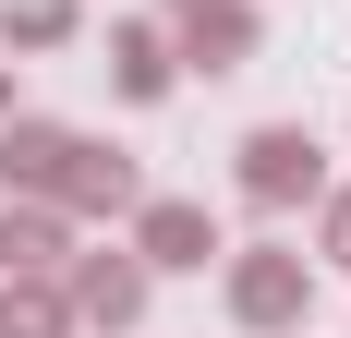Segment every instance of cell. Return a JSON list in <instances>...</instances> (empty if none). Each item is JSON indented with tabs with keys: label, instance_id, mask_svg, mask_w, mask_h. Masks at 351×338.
I'll return each mask as SVG.
<instances>
[{
	"label": "cell",
	"instance_id": "6da1fadb",
	"mask_svg": "<svg viewBox=\"0 0 351 338\" xmlns=\"http://www.w3.org/2000/svg\"><path fill=\"white\" fill-rule=\"evenodd\" d=\"M218 302L243 338H303L315 314V254L303 242H243V254H218Z\"/></svg>",
	"mask_w": 351,
	"mask_h": 338
},
{
	"label": "cell",
	"instance_id": "7a4b0ae2",
	"mask_svg": "<svg viewBox=\"0 0 351 338\" xmlns=\"http://www.w3.org/2000/svg\"><path fill=\"white\" fill-rule=\"evenodd\" d=\"M230 194L254 205V218H291V205L327 194V145L303 133V121H254L243 145H230Z\"/></svg>",
	"mask_w": 351,
	"mask_h": 338
},
{
	"label": "cell",
	"instance_id": "3957f363",
	"mask_svg": "<svg viewBox=\"0 0 351 338\" xmlns=\"http://www.w3.org/2000/svg\"><path fill=\"white\" fill-rule=\"evenodd\" d=\"M145 290H158V278L134 266V242H109V254H61V302H73L85 338H134V326H145Z\"/></svg>",
	"mask_w": 351,
	"mask_h": 338
},
{
	"label": "cell",
	"instance_id": "277c9868",
	"mask_svg": "<svg viewBox=\"0 0 351 338\" xmlns=\"http://www.w3.org/2000/svg\"><path fill=\"white\" fill-rule=\"evenodd\" d=\"M121 242H134L145 278H206L218 254H230V242H218V218H206L194 194H145L134 218H121Z\"/></svg>",
	"mask_w": 351,
	"mask_h": 338
},
{
	"label": "cell",
	"instance_id": "5b68a950",
	"mask_svg": "<svg viewBox=\"0 0 351 338\" xmlns=\"http://www.w3.org/2000/svg\"><path fill=\"white\" fill-rule=\"evenodd\" d=\"M49 205H61L73 230H85V218H134V205H145V169L121 157V145H85V133H73V157H61V194H49Z\"/></svg>",
	"mask_w": 351,
	"mask_h": 338
},
{
	"label": "cell",
	"instance_id": "8992f818",
	"mask_svg": "<svg viewBox=\"0 0 351 338\" xmlns=\"http://www.w3.org/2000/svg\"><path fill=\"white\" fill-rule=\"evenodd\" d=\"M170 61L182 73H243L254 61V0H194V12H170Z\"/></svg>",
	"mask_w": 351,
	"mask_h": 338
},
{
	"label": "cell",
	"instance_id": "52a82bcc",
	"mask_svg": "<svg viewBox=\"0 0 351 338\" xmlns=\"http://www.w3.org/2000/svg\"><path fill=\"white\" fill-rule=\"evenodd\" d=\"M170 85H182V61H170V25L121 12V25H109V97H121V109H158Z\"/></svg>",
	"mask_w": 351,
	"mask_h": 338
},
{
	"label": "cell",
	"instance_id": "ba28073f",
	"mask_svg": "<svg viewBox=\"0 0 351 338\" xmlns=\"http://www.w3.org/2000/svg\"><path fill=\"white\" fill-rule=\"evenodd\" d=\"M73 254V218L49 194H0V278H49Z\"/></svg>",
	"mask_w": 351,
	"mask_h": 338
},
{
	"label": "cell",
	"instance_id": "9c48e42d",
	"mask_svg": "<svg viewBox=\"0 0 351 338\" xmlns=\"http://www.w3.org/2000/svg\"><path fill=\"white\" fill-rule=\"evenodd\" d=\"M61 157H73V133H61V121L0 109V194H61Z\"/></svg>",
	"mask_w": 351,
	"mask_h": 338
},
{
	"label": "cell",
	"instance_id": "30bf717a",
	"mask_svg": "<svg viewBox=\"0 0 351 338\" xmlns=\"http://www.w3.org/2000/svg\"><path fill=\"white\" fill-rule=\"evenodd\" d=\"M0 338H85L73 302H61V266L49 278H0Z\"/></svg>",
	"mask_w": 351,
	"mask_h": 338
},
{
	"label": "cell",
	"instance_id": "8fae6325",
	"mask_svg": "<svg viewBox=\"0 0 351 338\" xmlns=\"http://www.w3.org/2000/svg\"><path fill=\"white\" fill-rule=\"evenodd\" d=\"M73 0H0V49H73Z\"/></svg>",
	"mask_w": 351,
	"mask_h": 338
},
{
	"label": "cell",
	"instance_id": "7c38bea8",
	"mask_svg": "<svg viewBox=\"0 0 351 338\" xmlns=\"http://www.w3.org/2000/svg\"><path fill=\"white\" fill-rule=\"evenodd\" d=\"M315 266L351 278V181H327V194H315Z\"/></svg>",
	"mask_w": 351,
	"mask_h": 338
},
{
	"label": "cell",
	"instance_id": "4fadbf2b",
	"mask_svg": "<svg viewBox=\"0 0 351 338\" xmlns=\"http://www.w3.org/2000/svg\"><path fill=\"white\" fill-rule=\"evenodd\" d=\"M0 109H12V73H0Z\"/></svg>",
	"mask_w": 351,
	"mask_h": 338
},
{
	"label": "cell",
	"instance_id": "5bb4252c",
	"mask_svg": "<svg viewBox=\"0 0 351 338\" xmlns=\"http://www.w3.org/2000/svg\"><path fill=\"white\" fill-rule=\"evenodd\" d=\"M170 12H194V0H170Z\"/></svg>",
	"mask_w": 351,
	"mask_h": 338
}]
</instances>
